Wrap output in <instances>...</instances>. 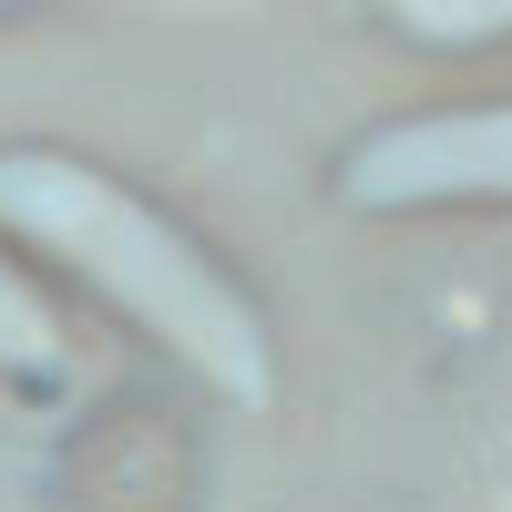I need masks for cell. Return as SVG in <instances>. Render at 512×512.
Wrapping results in <instances>:
<instances>
[{
    "label": "cell",
    "instance_id": "obj_2",
    "mask_svg": "<svg viewBox=\"0 0 512 512\" xmlns=\"http://www.w3.org/2000/svg\"><path fill=\"white\" fill-rule=\"evenodd\" d=\"M338 195L379 216L420 205H512V113H431L410 134H369L338 164Z\"/></svg>",
    "mask_w": 512,
    "mask_h": 512
},
{
    "label": "cell",
    "instance_id": "obj_1",
    "mask_svg": "<svg viewBox=\"0 0 512 512\" xmlns=\"http://www.w3.org/2000/svg\"><path fill=\"white\" fill-rule=\"evenodd\" d=\"M0 226H11L52 277H72L103 318H123L216 400H267L277 390V338L256 287L226 267L195 226H175L154 195L82 154H0Z\"/></svg>",
    "mask_w": 512,
    "mask_h": 512
},
{
    "label": "cell",
    "instance_id": "obj_3",
    "mask_svg": "<svg viewBox=\"0 0 512 512\" xmlns=\"http://www.w3.org/2000/svg\"><path fill=\"white\" fill-rule=\"evenodd\" d=\"M0 390H21V400H62L72 390V328L11 256H0Z\"/></svg>",
    "mask_w": 512,
    "mask_h": 512
}]
</instances>
